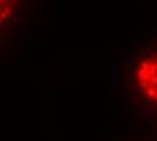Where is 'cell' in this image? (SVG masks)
<instances>
[{
    "label": "cell",
    "instance_id": "2e32d148",
    "mask_svg": "<svg viewBox=\"0 0 157 141\" xmlns=\"http://www.w3.org/2000/svg\"><path fill=\"white\" fill-rule=\"evenodd\" d=\"M156 60H157V58H156Z\"/></svg>",
    "mask_w": 157,
    "mask_h": 141
},
{
    "label": "cell",
    "instance_id": "3957f363",
    "mask_svg": "<svg viewBox=\"0 0 157 141\" xmlns=\"http://www.w3.org/2000/svg\"><path fill=\"white\" fill-rule=\"evenodd\" d=\"M150 66H152L150 65V61H142V62H141V69L146 70V72L150 69Z\"/></svg>",
    "mask_w": 157,
    "mask_h": 141
},
{
    "label": "cell",
    "instance_id": "7c38bea8",
    "mask_svg": "<svg viewBox=\"0 0 157 141\" xmlns=\"http://www.w3.org/2000/svg\"><path fill=\"white\" fill-rule=\"evenodd\" d=\"M145 138H146L148 141H150V140H152V134L149 133V134H146V136H145Z\"/></svg>",
    "mask_w": 157,
    "mask_h": 141
},
{
    "label": "cell",
    "instance_id": "7a4b0ae2",
    "mask_svg": "<svg viewBox=\"0 0 157 141\" xmlns=\"http://www.w3.org/2000/svg\"><path fill=\"white\" fill-rule=\"evenodd\" d=\"M148 76L153 79V77H157V66H150V69L148 70Z\"/></svg>",
    "mask_w": 157,
    "mask_h": 141
},
{
    "label": "cell",
    "instance_id": "ba28073f",
    "mask_svg": "<svg viewBox=\"0 0 157 141\" xmlns=\"http://www.w3.org/2000/svg\"><path fill=\"white\" fill-rule=\"evenodd\" d=\"M119 64H122V65H123V64H125V65H130V64H129V57H127V56H125V57L122 58V60L119 61Z\"/></svg>",
    "mask_w": 157,
    "mask_h": 141
},
{
    "label": "cell",
    "instance_id": "9c48e42d",
    "mask_svg": "<svg viewBox=\"0 0 157 141\" xmlns=\"http://www.w3.org/2000/svg\"><path fill=\"white\" fill-rule=\"evenodd\" d=\"M140 88H141V91H145V90L148 91V83H145V81L140 83Z\"/></svg>",
    "mask_w": 157,
    "mask_h": 141
},
{
    "label": "cell",
    "instance_id": "8fae6325",
    "mask_svg": "<svg viewBox=\"0 0 157 141\" xmlns=\"http://www.w3.org/2000/svg\"><path fill=\"white\" fill-rule=\"evenodd\" d=\"M0 4H2V6L3 4H8L10 6V2H8V0H0Z\"/></svg>",
    "mask_w": 157,
    "mask_h": 141
},
{
    "label": "cell",
    "instance_id": "30bf717a",
    "mask_svg": "<svg viewBox=\"0 0 157 141\" xmlns=\"http://www.w3.org/2000/svg\"><path fill=\"white\" fill-rule=\"evenodd\" d=\"M0 18H2V21H4V19L7 21V19H8V16H7V15H6L4 12H2V15H0Z\"/></svg>",
    "mask_w": 157,
    "mask_h": 141
},
{
    "label": "cell",
    "instance_id": "52a82bcc",
    "mask_svg": "<svg viewBox=\"0 0 157 141\" xmlns=\"http://www.w3.org/2000/svg\"><path fill=\"white\" fill-rule=\"evenodd\" d=\"M11 11H12V8H11V6H6V8L3 10L2 12H4V14L7 15V16H8V15L11 14Z\"/></svg>",
    "mask_w": 157,
    "mask_h": 141
},
{
    "label": "cell",
    "instance_id": "277c9868",
    "mask_svg": "<svg viewBox=\"0 0 157 141\" xmlns=\"http://www.w3.org/2000/svg\"><path fill=\"white\" fill-rule=\"evenodd\" d=\"M141 42H144V44H150V42H152L150 34H149V33H146V34H145L144 37H142V40H141Z\"/></svg>",
    "mask_w": 157,
    "mask_h": 141
},
{
    "label": "cell",
    "instance_id": "5bb4252c",
    "mask_svg": "<svg viewBox=\"0 0 157 141\" xmlns=\"http://www.w3.org/2000/svg\"><path fill=\"white\" fill-rule=\"evenodd\" d=\"M26 31H27V25L25 23V25H23V33H26Z\"/></svg>",
    "mask_w": 157,
    "mask_h": 141
},
{
    "label": "cell",
    "instance_id": "4fadbf2b",
    "mask_svg": "<svg viewBox=\"0 0 157 141\" xmlns=\"http://www.w3.org/2000/svg\"><path fill=\"white\" fill-rule=\"evenodd\" d=\"M152 126H153V129H157V121H153V122H152Z\"/></svg>",
    "mask_w": 157,
    "mask_h": 141
},
{
    "label": "cell",
    "instance_id": "6da1fadb",
    "mask_svg": "<svg viewBox=\"0 0 157 141\" xmlns=\"http://www.w3.org/2000/svg\"><path fill=\"white\" fill-rule=\"evenodd\" d=\"M137 79H138L140 83H142V81L148 80V79H149L148 72H146V70H144V69H141V68H140L138 70H137Z\"/></svg>",
    "mask_w": 157,
    "mask_h": 141
},
{
    "label": "cell",
    "instance_id": "5b68a950",
    "mask_svg": "<svg viewBox=\"0 0 157 141\" xmlns=\"http://www.w3.org/2000/svg\"><path fill=\"white\" fill-rule=\"evenodd\" d=\"M133 91L135 92V95H138L141 92V88H140V85L137 84V81H133Z\"/></svg>",
    "mask_w": 157,
    "mask_h": 141
},
{
    "label": "cell",
    "instance_id": "8992f818",
    "mask_svg": "<svg viewBox=\"0 0 157 141\" xmlns=\"http://www.w3.org/2000/svg\"><path fill=\"white\" fill-rule=\"evenodd\" d=\"M156 91H157V90H148V91H146V96L148 98H154L156 96Z\"/></svg>",
    "mask_w": 157,
    "mask_h": 141
},
{
    "label": "cell",
    "instance_id": "9a60e30c",
    "mask_svg": "<svg viewBox=\"0 0 157 141\" xmlns=\"http://www.w3.org/2000/svg\"><path fill=\"white\" fill-rule=\"evenodd\" d=\"M154 99L157 100V91H156V96H154Z\"/></svg>",
    "mask_w": 157,
    "mask_h": 141
}]
</instances>
